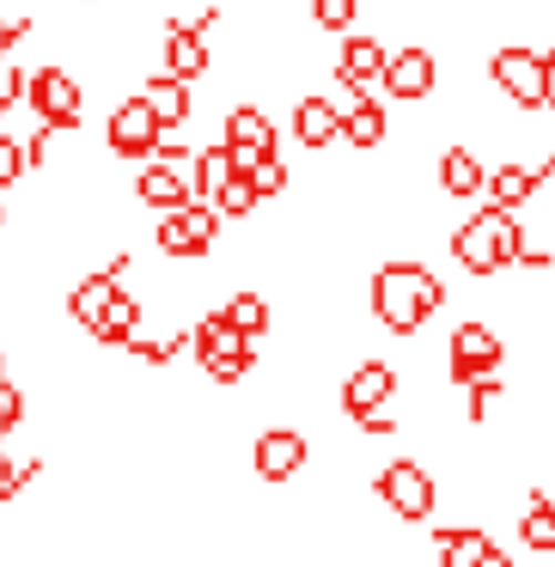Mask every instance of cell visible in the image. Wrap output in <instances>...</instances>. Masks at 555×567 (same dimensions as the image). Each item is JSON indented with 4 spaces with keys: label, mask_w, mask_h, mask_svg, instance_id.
<instances>
[{
    "label": "cell",
    "mask_w": 555,
    "mask_h": 567,
    "mask_svg": "<svg viewBox=\"0 0 555 567\" xmlns=\"http://www.w3.org/2000/svg\"><path fill=\"white\" fill-rule=\"evenodd\" d=\"M31 38V19H0V55L13 50V43Z\"/></svg>",
    "instance_id": "obj_34"
},
{
    "label": "cell",
    "mask_w": 555,
    "mask_h": 567,
    "mask_svg": "<svg viewBox=\"0 0 555 567\" xmlns=\"http://www.w3.org/2000/svg\"><path fill=\"white\" fill-rule=\"evenodd\" d=\"M489 74H494V86H501V99H513L518 111H543V55H531L513 43V50H494Z\"/></svg>",
    "instance_id": "obj_10"
},
{
    "label": "cell",
    "mask_w": 555,
    "mask_h": 567,
    "mask_svg": "<svg viewBox=\"0 0 555 567\" xmlns=\"http://www.w3.org/2000/svg\"><path fill=\"white\" fill-rule=\"evenodd\" d=\"M391 396H397V367L391 360H360V367L342 379V409L354 421L372 415V409H391Z\"/></svg>",
    "instance_id": "obj_16"
},
{
    "label": "cell",
    "mask_w": 555,
    "mask_h": 567,
    "mask_svg": "<svg viewBox=\"0 0 555 567\" xmlns=\"http://www.w3.org/2000/svg\"><path fill=\"white\" fill-rule=\"evenodd\" d=\"M518 543L531 555H555V501L543 488L525 494V513H518Z\"/></svg>",
    "instance_id": "obj_22"
},
{
    "label": "cell",
    "mask_w": 555,
    "mask_h": 567,
    "mask_svg": "<svg viewBox=\"0 0 555 567\" xmlns=\"http://www.w3.org/2000/svg\"><path fill=\"white\" fill-rule=\"evenodd\" d=\"M129 269H135V257H111L99 275H86V281H80L74 293H68V318H74L80 330H92V323H99L104 311H111V299L123 293Z\"/></svg>",
    "instance_id": "obj_12"
},
{
    "label": "cell",
    "mask_w": 555,
    "mask_h": 567,
    "mask_svg": "<svg viewBox=\"0 0 555 567\" xmlns=\"http://www.w3.org/2000/svg\"><path fill=\"white\" fill-rule=\"evenodd\" d=\"M25 99H31V111H38V123L55 128V135L86 123V86H80L68 68H38V74H25Z\"/></svg>",
    "instance_id": "obj_4"
},
{
    "label": "cell",
    "mask_w": 555,
    "mask_h": 567,
    "mask_svg": "<svg viewBox=\"0 0 555 567\" xmlns=\"http://www.w3.org/2000/svg\"><path fill=\"white\" fill-rule=\"evenodd\" d=\"M208 208L220 214V220H245V214H257V189H250V184H245V172H238L233 184H226L220 196L208 202Z\"/></svg>",
    "instance_id": "obj_28"
},
{
    "label": "cell",
    "mask_w": 555,
    "mask_h": 567,
    "mask_svg": "<svg viewBox=\"0 0 555 567\" xmlns=\"http://www.w3.org/2000/svg\"><path fill=\"white\" fill-rule=\"evenodd\" d=\"M384 43L379 38H348L342 43V55H336V80H348V86H360V92H372V80L384 74Z\"/></svg>",
    "instance_id": "obj_20"
},
{
    "label": "cell",
    "mask_w": 555,
    "mask_h": 567,
    "mask_svg": "<svg viewBox=\"0 0 555 567\" xmlns=\"http://www.w3.org/2000/svg\"><path fill=\"white\" fill-rule=\"evenodd\" d=\"M214 238H220V214L202 208V202H189V208H177V214H160V250L165 257L196 262L214 250Z\"/></svg>",
    "instance_id": "obj_7"
},
{
    "label": "cell",
    "mask_w": 555,
    "mask_h": 567,
    "mask_svg": "<svg viewBox=\"0 0 555 567\" xmlns=\"http://www.w3.org/2000/svg\"><path fill=\"white\" fill-rule=\"evenodd\" d=\"M294 135H299V147H311V153H323V147L342 141V116H336V104L323 99V92L294 104Z\"/></svg>",
    "instance_id": "obj_18"
},
{
    "label": "cell",
    "mask_w": 555,
    "mask_h": 567,
    "mask_svg": "<svg viewBox=\"0 0 555 567\" xmlns=\"http://www.w3.org/2000/svg\"><path fill=\"white\" fill-rule=\"evenodd\" d=\"M141 104L153 111V123H160V128L189 123V111H196V99H189V80H172V74H153L147 86H141Z\"/></svg>",
    "instance_id": "obj_19"
},
{
    "label": "cell",
    "mask_w": 555,
    "mask_h": 567,
    "mask_svg": "<svg viewBox=\"0 0 555 567\" xmlns=\"http://www.w3.org/2000/svg\"><path fill=\"white\" fill-rule=\"evenodd\" d=\"M433 567H452V561H433Z\"/></svg>",
    "instance_id": "obj_40"
},
{
    "label": "cell",
    "mask_w": 555,
    "mask_h": 567,
    "mask_svg": "<svg viewBox=\"0 0 555 567\" xmlns=\"http://www.w3.org/2000/svg\"><path fill=\"white\" fill-rule=\"evenodd\" d=\"M13 457H7V452H0V501H13Z\"/></svg>",
    "instance_id": "obj_37"
},
{
    "label": "cell",
    "mask_w": 555,
    "mask_h": 567,
    "mask_svg": "<svg viewBox=\"0 0 555 567\" xmlns=\"http://www.w3.org/2000/svg\"><path fill=\"white\" fill-rule=\"evenodd\" d=\"M549 68H555V55H549Z\"/></svg>",
    "instance_id": "obj_41"
},
{
    "label": "cell",
    "mask_w": 555,
    "mask_h": 567,
    "mask_svg": "<svg viewBox=\"0 0 555 567\" xmlns=\"http://www.w3.org/2000/svg\"><path fill=\"white\" fill-rule=\"evenodd\" d=\"M19 421H25V391L0 379V440H7V433H13Z\"/></svg>",
    "instance_id": "obj_33"
},
{
    "label": "cell",
    "mask_w": 555,
    "mask_h": 567,
    "mask_svg": "<svg viewBox=\"0 0 555 567\" xmlns=\"http://www.w3.org/2000/svg\"><path fill=\"white\" fill-rule=\"evenodd\" d=\"M501 360H506V348H501V336L489 330V323H458L452 330V384H476V379H489V372H501Z\"/></svg>",
    "instance_id": "obj_9"
},
{
    "label": "cell",
    "mask_w": 555,
    "mask_h": 567,
    "mask_svg": "<svg viewBox=\"0 0 555 567\" xmlns=\"http://www.w3.org/2000/svg\"><path fill=\"white\" fill-rule=\"evenodd\" d=\"M165 128L153 123V111L141 99H123L111 111V123H104V141H111L116 159H153V147H160Z\"/></svg>",
    "instance_id": "obj_11"
},
{
    "label": "cell",
    "mask_w": 555,
    "mask_h": 567,
    "mask_svg": "<svg viewBox=\"0 0 555 567\" xmlns=\"http://www.w3.org/2000/svg\"><path fill=\"white\" fill-rule=\"evenodd\" d=\"M354 427H360V433H397V415H391V409H372V415L354 421Z\"/></svg>",
    "instance_id": "obj_35"
},
{
    "label": "cell",
    "mask_w": 555,
    "mask_h": 567,
    "mask_svg": "<svg viewBox=\"0 0 555 567\" xmlns=\"http://www.w3.org/2000/svg\"><path fill=\"white\" fill-rule=\"evenodd\" d=\"M384 135H391V123H384V111L372 99H360L354 111L342 116V141H348V147H360V153L384 147Z\"/></svg>",
    "instance_id": "obj_27"
},
{
    "label": "cell",
    "mask_w": 555,
    "mask_h": 567,
    "mask_svg": "<svg viewBox=\"0 0 555 567\" xmlns=\"http://www.w3.org/2000/svg\"><path fill=\"white\" fill-rule=\"evenodd\" d=\"M482 184H489V172H482L476 147H445V153H440V189H445L452 202L482 196Z\"/></svg>",
    "instance_id": "obj_21"
},
{
    "label": "cell",
    "mask_w": 555,
    "mask_h": 567,
    "mask_svg": "<svg viewBox=\"0 0 555 567\" xmlns=\"http://www.w3.org/2000/svg\"><path fill=\"white\" fill-rule=\"evenodd\" d=\"M19 177H25V147L19 135H0V189H13Z\"/></svg>",
    "instance_id": "obj_32"
},
{
    "label": "cell",
    "mask_w": 555,
    "mask_h": 567,
    "mask_svg": "<svg viewBox=\"0 0 555 567\" xmlns=\"http://www.w3.org/2000/svg\"><path fill=\"white\" fill-rule=\"evenodd\" d=\"M464 391H470V421H489V409L501 403V391H506V384H501V372H489V379L464 384Z\"/></svg>",
    "instance_id": "obj_31"
},
{
    "label": "cell",
    "mask_w": 555,
    "mask_h": 567,
    "mask_svg": "<svg viewBox=\"0 0 555 567\" xmlns=\"http://www.w3.org/2000/svg\"><path fill=\"white\" fill-rule=\"evenodd\" d=\"M0 379H7V354H0Z\"/></svg>",
    "instance_id": "obj_38"
},
{
    "label": "cell",
    "mask_w": 555,
    "mask_h": 567,
    "mask_svg": "<svg viewBox=\"0 0 555 567\" xmlns=\"http://www.w3.org/2000/svg\"><path fill=\"white\" fill-rule=\"evenodd\" d=\"M372 494H379L397 518H409V525H421V518L433 513V501H440V494H433L428 464H415V457H391V464L372 476Z\"/></svg>",
    "instance_id": "obj_6"
},
{
    "label": "cell",
    "mask_w": 555,
    "mask_h": 567,
    "mask_svg": "<svg viewBox=\"0 0 555 567\" xmlns=\"http://www.w3.org/2000/svg\"><path fill=\"white\" fill-rule=\"evenodd\" d=\"M555 177V153H543L537 165H501V172H489V184H482V196H489V208L501 214H518L531 196H537L543 184Z\"/></svg>",
    "instance_id": "obj_13"
},
{
    "label": "cell",
    "mask_w": 555,
    "mask_h": 567,
    "mask_svg": "<svg viewBox=\"0 0 555 567\" xmlns=\"http://www.w3.org/2000/svg\"><path fill=\"white\" fill-rule=\"evenodd\" d=\"M440 306H445V287L428 262H384L372 275V318L391 336H415Z\"/></svg>",
    "instance_id": "obj_1"
},
{
    "label": "cell",
    "mask_w": 555,
    "mask_h": 567,
    "mask_svg": "<svg viewBox=\"0 0 555 567\" xmlns=\"http://www.w3.org/2000/svg\"><path fill=\"white\" fill-rule=\"evenodd\" d=\"M135 196L147 202L153 214H177V208L196 202V184H189L184 165H147V172L135 177Z\"/></svg>",
    "instance_id": "obj_17"
},
{
    "label": "cell",
    "mask_w": 555,
    "mask_h": 567,
    "mask_svg": "<svg viewBox=\"0 0 555 567\" xmlns=\"http://www.w3.org/2000/svg\"><path fill=\"white\" fill-rule=\"evenodd\" d=\"M92 336H99L104 348H129V342L141 336V299L116 293V299H111V311H104V318L92 323Z\"/></svg>",
    "instance_id": "obj_26"
},
{
    "label": "cell",
    "mask_w": 555,
    "mask_h": 567,
    "mask_svg": "<svg viewBox=\"0 0 555 567\" xmlns=\"http://www.w3.org/2000/svg\"><path fill=\"white\" fill-rule=\"evenodd\" d=\"M489 530L482 525H440L433 530V549H440V561H452V567H476V555L489 549Z\"/></svg>",
    "instance_id": "obj_23"
},
{
    "label": "cell",
    "mask_w": 555,
    "mask_h": 567,
    "mask_svg": "<svg viewBox=\"0 0 555 567\" xmlns=\"http://www.w3.org/2000/svg\"><path fill=\"white\" fill-rule=\"evenodd\" d=\"M245 184L257 189V202H269V196H281V189H287V165L281 159H257L245 172Z\"/></svg>",
    "instance_id": "obj_30"
},
{
    "label": "cell",
    "mask_w": 555,
    "mask_h": 567,
    "mask_svg": "<svg viewBox=\"0 0 555 567\" xmlns=\"http://www.w3.org/2000/svg\"><path fill=\"white\" fill-rule=\"evenodd\" d=\"M384 92L403 104H421L433 99V80H440V68H433V50H421V43H409V50H391L384 55Z\"/></svg>",
    "instance_id": "obj_15"
},
{
    "label": "cell",
    "mask_w": 555,
    "mask_h": 567,
    "mask_svg": "<svg viewBox=\"0 0 555 567\" xmlns=\"http://www.w3.org/2000/svg\"><path fill=\"white\" fill-rule=\"evenodd\" d=\"M220 147L233 153L238 172H250L257 159H275V123H269V111H263V104H233V111H226V141H220Z\"/></svg>",
    "instance_id": "obj_8"
},
{
    "label": "cell",
    "mask_w": 555,
    "mask_h": 567,
    "mask_svg": "<svg viewBox=\"0 0 555 567\" xmlns=\"http://www.w3.org/2000/svg\"><path fill=\"white\" fill-rule=\"evenodd\" d=\"M233 177H238V165H233V153H226V147H202V153H196V172H189V184H196V202H202V208H208V202L220 196L226 184H233Z\"/></svg>",
    "instance_id": "obj_24"
},
{
    "label": "cell",
    "mask_w": 555,
    "mask_h": 567,
    "mask_svg": "<svg viewBox=\"0 0 555 567\" xmlns=\"http://www.w3.org/2000/svg\"><path fill=\"white\" fill-rule=\"evenodd\" d=\"M306 457H311V445L299 427H263L257 445H250V464H257L263 482H294Z\"/></svg>",
    "instance_id": "obj_14"
},
{
    "label": "cell",
    "mask_w": 555,
    "mask_h": 567,
    "mask_svg": "<svg viewBox=\"0 0 555 567\" xmlns=\"http://www.w3.org/2000/svg\"><path fill=\"white\" fill-rule=\"evenodd\" d=\"M220 318L233 323L245 342H263V336H269V323H275V311H269V299H263V293H233L220 306Z\"/></svg>",
    "instance_id": "obj_25"
},
{
    "label": "cell",
    "mask_w": 555,
    "mask_h": 567,
    "mask_svg": "<svg viewBox=\"0 0 555 567\" xmlns=\"http://www.w3.org/2000/svg\"><path fill=\"white\" fill-rule=\"evenodd\" d=\"M0 226H7V208H0Z\"/></svg>",
    "instance_id": "obj_39"
},
{
    "label": "cell",
    "mask_w": 555,
    "mask_h": 567,
    "mask_svg": "<svg viewBox=\"0 0 555 567\" xmlns=\"http://www.w3.org/2000/svg\"><path fill=\"white\" fill-rule=\"evenodd\" d=\"M518 250H525V220H518V214H501V208H476L452 233V257H458V269H470V275L513 269Z\"/></svg>",
    "instance_id": "obj_2"
},
{
    "label": "cell",
    "mask_w": 555,
    "mask_h": 567,
    "mask_svg": "<svg viewBox=\"0 0 555 567\" xmlns=\"http://www.w3.org/2000/svg\"><path fill=\"white\" fill-rule=\"evenodd\" d=\"M306 13H311V25H323V31H348L360 13V0H306Z\"/></svg>",
    "instance_id": "obj_29"
},
{
    "label": "cell",
    "mask_w": 555,
    "mask_h": 567,
    "mask_svg": "<svg viewBox=\"0 0 555 567\" xmlns=\"http://www.w3.org/2000/svg\"><path fill=\"white\" fill-rule=\"evenodd\" d=\"M476 567H513V555H506V549H501V543H489V549H482V555H476Z\"/></svg>",
    "instance_id": "obj_36"
},
{
    "label": "cell",
    "mask_w": 555,
    "mask_h": 567,
    "mask_svg": "<svg viewBox=\"0 0 555 567\" xmlns=\"http://www.w3.org/2000/svg\"><path fill=\"white\" fill-rule=\"evenodd\" d=\"M189 348H196V360L208 367L214 384H238L250 367H257V342H245V336H238L233 323L220 318V311L196 318V330H189Z\"/></svg>",
    "instance_id": "obj_3"
},
{
    "label": "cell",
    "mask_w": 555,
    "mask_h": 567,
    "mask_svg": "<svg viewBox=\"0 0 555 567\" xmlns=\"http://www.w3.org/2000/svg\"><path fill=\"white\" fill-rule=\"evenodd\" d=\"M220 25V7H208L202 19H172L165 25V38H160V74H172V80H202L208 74V62H214V50H208V31Z\"/></svg>",
    "instance_id": "obj_5"
}]
</instances>
